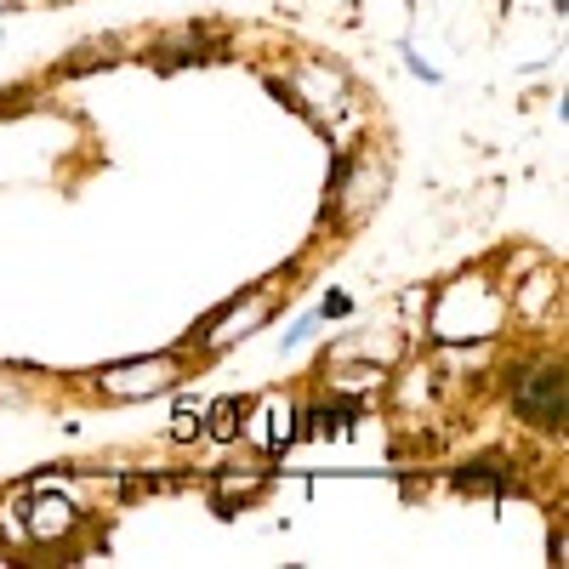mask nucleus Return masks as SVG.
Wrapping results in <instances>:
<instances>
[{
	"label": "nucleus",
	"instance_id": "nucleus-1",
	"mask_svg": "<svg viewBox=\"0 0 569 569\" xmlns=\"http://www.w3.org/2000/svg\"><path fill=\"white\" fill-rule=\"evenodd\" d=\"M512 410L525 416L530 427H541V433H563V370L558 365H536V370H525L512 382Z\"/></svg>",
	"mask_w": 569,
	"mask_h": 569
},
{
	"label": "nucleus",
	"instance_id": "nucleus-2",
	"mask_svg": "<svg viewBox=\"0 0 569 569\" xmlns=\"http://www.w3.org/2000/svg\"><path fill=\"white\" fill-rule=\"evenodd\" d=\"M177 382V353H154V359H137L103 376V393L109 399H142V393H166Z\"/></svg>",
	"mask_w": 569,
	"mask_h": 569
},
{
	"label": "nucleus",
	"instance_id": "nucleus-3",
	"mask_svg": "<svg viewBox=\"0 0 569 569\" xmlns=\"http://www.w3.org/2000/svg\"><path fill=\"white\" fill-rule=\"evenodd\" d=\"M268 319V297H246V308H228L217 325H211V337H206V348H228L233 337H246L251 325H262Z\"/></svg>",
	"mask_w": 569,
	"mask_h": 569
},
{
	"label": "nucleus",
	"instance_id": "nucleus-4",
	"mask_svg": "<svg viewBox=\"0 0 569 569\" xmlns=\"http://www.w3.org/2000/svg\"><path fill=\"white\" fill-rule=\"evenodd\" d=\"M507 485H512V472H507V461H496V456L467 461V467L456 472V490H507Z\"/></svg>",
	"mask_w": 569,
	"mask_h": 569
},
{
	"label": "nucleus",
	"instance_id": "nucleus-5",
	"mask_svg": "<svg viewBox=\"0 0 569 569\" xmlns=\"http://www.w3.org/2000/svg\"><path fill=\"white\" fill-rule=\"evenodd\" d=\"M240 427H246V405H240V399L211 405V439H233Z\"/></svg>",
	"mask_w": 569,
	"mask_h": 569
}]
</instances>
